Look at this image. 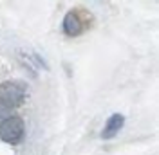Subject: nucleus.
<instances>
[{
    "instance_id": "nucleus-1",
    "label": "nucleus",
    "mask_w": 159,
    "mask_h": 155,
    "mask_svg": "<svg viewBox=\"0 0 159 155\" xmlns=\"http://www.w3.org/2000/svg\"><path fill=\"white\" fill-rule=\"evenodd\" d=\"M25 97V88L22 83L6 81L0 85V119L7 117Z\"/></svg>"
},
{
    "instance_id": "nucleus-2",
    "label": "nucleus",
    "mask_w": 159,
    "mask_h": 155,
    "mask_svg": "<svg viewBox=\"0 0 159 155\" xmlns=\"http://www.w3.org/2000/svg\"><path fill=\"white\" fill-rule=\"evenodd\" d=\"M25 125L18 116H7L0 119V139L9 144H18L24 139Z\"/></svg>"
},
{
    "instance_id": "nucleus-3",
    "label": "nucleus",
    "mask_w": 159,
    "mask_h": 155,
    "mask_svg": "<svg viewBox=\"0 0 159 155\" xmlns=\"http://www.w3.org/2000/svg\"><path fill=\"white\" fill-rule=\"evenodd\" d=\"M123 125H125V117L121 114H112L109 117L105 128H103V132H101V137L103 139H112L114 135H118V132L123 128Z\"/></svg>"
},
{
    "instance_id": "nucleus-4",
    "label": "nucleus",
    "mask_w": 159,
    "mask_h": 155,
    "mask_svg": "<svg viewBox=\"0 0 159 155\" xmlns=\"http://www.w3.org/2000/svg\"><path fill=\"white\" fill-rule=\"evenodd\" d=\"M18 56H20V60H22L29 69H33V70H36V69H47V63L40 58L36 52H33V51L18 49Z\"/></svg>"
},
{
    "instance_id": "nucleus-5",
    "label": "nucleus",
    "mask_w": 159,
    "mask_h": 155,
    "mask_svg": "<svg viewBox=\"0 0 159 155\" xmlns=\"http://www.w3.org/2000/svg\"><path fill=\"white\" fill-rule=\"evenodd\" d=\"M63 31L69 36H76V34L81 33V22H80L78 15L74 11H69L65 15V18H63Z\"/></svg>"
}]
</instances>
